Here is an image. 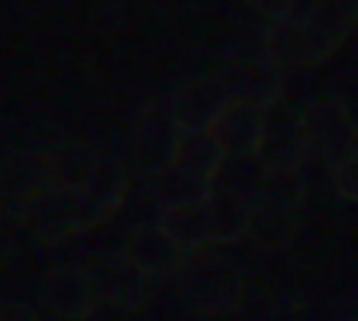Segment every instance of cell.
<instances>
[{"label": "cell", "instance_id": "1", "mask_svg": "<svg viewBox=\"0 0 358 321\" xmlns=\"http://www.w3.org/2000/svg\"><path fill=\"white\" fill-rule=\"evenodd\" d=\"M358 0H310L291 8L268 31V50L277 64L305 67L324 61L355 28Z\"/></svg>", "mask_w": 358, "mask_h": 321}, {"label": "cell", "instance_id": "2", "mask_svg": "<svg viewBox=\"0 0 358 321\" xmlns=\"http://www.w3.org/2000/svg\"><path fill=\"white\" fill-rule=\"evenodd\" d=\"M277 59L271 56L268 45L263 50H246L227 61L221 78H215L227 95V100H246L257 106H274L280 92Z\"/></svg>", "mask_w": 358, "mask_h": 321}]
</instances>
